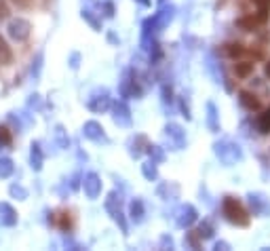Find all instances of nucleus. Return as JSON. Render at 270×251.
Masks as SVG:
<instances>
[{"label": "nucleus", "mask_w": 270, "mask_h": 251, "mask_svg": "<svg viewBox=\"0 0 270 251\" xmlns=\"http://www.w3.org/2000/svg\"><path fill=\"white\" fill-rule=\"evenodd\" d=\"M213 152L215 156L220 158V163H224L226 167L237 165L239 160H243V148L239 146L237 141L232 139H220L213 143Z\"/></svg>", "instance_id": "obj_1"}, {"label": "nucleus", "mask_w": 270, "mask_h": 251, "mask_svg": "<svg viewBox=\"0 0 270 251\" xmlns=\"http://www.w3.org/2000/svg\"><path fill=\"white\" fill-rule=\"evenodd\" d=\"M222 209H224V215H226V220H228L230 224L249 226V215H247V211L243 209V205L235 199V196H226Z\"/></svg>", "instance_id": "obj_2"}, {"label": "nucleus", "mask_w": 270, "mask_h": 251, "mask_svg": "<svg viewBox=\"0 0 270 251\" xmlns=\"http://www.w3.org/2000/svg\"><path fill=\"white\" fill-rule=\"evenodd\" d=\"M87 106H89V110L91 112H106L108 108H112V99H110V91H108L106 87H97L95 91L89 95L87 99Z\"/></svg>", "instance_id": "obj_3"}, {"label": "nucleus", "mask_w": 270, "mask_h": 251, "mask_svg": "<svg viewBox=\"0 0 270 251\" xmlns=\"http://www.w3.org/2000/svg\"><path fill=\"white\" fill-rule=\"evenodd\" d=\"M106 211L110 213L112 220L120 226L122 235H127V232H129V226H127V220H124V215H122V211H120V199H118L116 192H110V194H108V199H106Z\"/></svg>", "instance_id": "obj_4"}, {"label": "nucleus", "mask_w": 270, "mask_h": 251, "mask_svg": "<svg viewBox=\"0 0 270 251\" xmlns=\"http://www.w3.org/2000/svg\"><path fill=\"white\" fill-rule=\"evenodd\" d=\"M7 30H9V36H11L13 40H17V43L28 40V38H30V34H32V26H30V22H28V19H22V17H17V19H11Z\"/></svg>", "instance_id": "obj_5"}, {"label": "nucleus", "mask_w": 270, "mask_h": 251, "mask_svg": "<svg viewBox=\"0 0 270 251\" xmlns=\"http://www.w3.org/2000/svg\"><path fill=\"white\" fill-rule=\"evenodd\" d=\"M165 137L169 139V143L173 146V150H182L186 146V131L182 124L177 122H169L165 127Z\"/></svg>", "instance_id": "obj_6"}, {"label": "nucleus", "mask_w": 270, "mask_h": 251, "mask_svg": "<svg viewBox=\"0 0 270 251\" xmlns=\"http://www.w3.org/2000/svg\"><path fill=\"white\" fill-rule=\"evenodd\" d=\"M112 120L118 124V127H124V129H129L131 127V110H129V106L124 103V101H114L112 103Z\"/></svg>", "instance_id": "obj_7"}, {"label": "nucleus", "mask_w": 270, "mask_h": 251, "mask_svg": "<svg viewBox=\"0 0 270 251\" xmlns=\"http://www.w3.org/2000/svg\"><path fill=\"white\" fill-rule=\"evenodd\" d=\"M196 220H199V211H196L192 205H182L177 209V218H175V224H177V228H184V230H188L192 224H196Z\"/></svg>", "instance_id": "obj_8"}, {"label": "nucleus", "mask_w": 270, "mask_h": 251, "mask_svg": "<svg viewBox=\"0 0 270 251\" xmlns=\"http://www.w3.org/2000/svg\"><path fill=\"white\" fill-rule=\"evenodd\" d=\"M247 199H249L251 211H254L256 215H262V218L270 215V203H268V199H266L264 194H260V192H249Z\"/></svg>", "instance_id": "obj_9"}, {"label": "nucleus", "mask_w": 270, "mask_h": 251, "mask_svg": "<svg viewBox=\"0 0 270 251\" xmlns=\"http://www.w3.org/2000/svg\"><path fill=\"white\" fill-rule=\"evenodd\" d=\"M82 188H85V194L89 199H97L101 194V177L97 173H87L85 179H82Z\"/></svg>", "instance_id": "obj_10"}, {"label": "nucleus", "mask_w": 270, "mask_h": 251, "mask_svg": "<svg viewBox=\"0 0 270 251\" xmlns=\"http://www.w3.org/2000/svg\"><path fill=\"white\" fill-rule=\"evenodd\" d=\"M82 135L91 141H106V133H103V127L97 122V120H87L82 124Z\"/></svg>", "instance_id": "obj_11"}, {"label": "nucleus", "mask_w": 270, "mask_h": 251, "mask_svg": "<svg viewBox=\"0 0 270 251\" xmlns=\"http://www.w3.org/2000/svg\"><path fill=\"white\" fill-rule=\"evenodd\" d=\"M0 224L7 228H13L17 224V211L9 203H0Z\"/></svg>", "instance_id": "obj_12"}, {"label": "nucleus", "mask_w": 270, "mask_h": 251, "mask_svg": "<svg viewBox=\"0 0 270 251\" xmlns=\"http://www.w3.org/2000/svg\"><path fill=\"white\" fill-rule=\"evenodd\" d=\"M30 165L34 171H40L43 165H45V154H43V148L38 141L32 143V150H30Z\"/></svg>", "instance_id": "obj_13"}, {"label": "nucleus", "mask_w": 270, "mask_h": 251, "mask_svg": "<svg viewBox=\"0 0 270 251\" xmlns=\"http://www.w3.org/2000/svg\"><path fill=\"white\" fill-rule=\"evenodd\" d=\"M207 127H209L211 133L220 131V114H218V108H215L213 101L207 103Z\"/></svg>", "instance_id": "obj_14"}, {"label": "nucleus", "mask_w": 270, "mask_h": 251, "mask_svg": "<svg viewBox=\"0 0 270 251\" xmlns=\"http://www.w3.org/2000/svg\"><path fill=\"white\" fill-rule=\"evenodd\" d=\"M129 152H131V156L133 158H139L143 152H146V148H148V139H146V135H135L131 141H129Z\"/></svg>", "instance_id": "obj_15"}, {"label": "nucleus", "mask_w": 270, "mask_h": 251, "mask_svg": "<svg viewBox=\"0 0 270 251\" xmlns=\"http://www.w3.org/2000/svg\"><path fill=\"white\" fill-rule=\"evenodd\" d=\"M173 11H175L173 7H165V9H160V11L152 17V19H154V28H158V30H160V28H165V26L173 19Z\"/></svg>", "instance_id": "obj_16"}, {"label": "nucleus", "mask_w": 270, "mask_h": 251, "mask_svg": "<svg viewBox=\"0 0 270 251\" xmlns=\"http://www.w3.org/2000/svg\"><path fill=\"white\" fill-rule=\"evenodd\" d=\"M239 101H241V106H245L247 110H251V112L260 110V108H262V101L254 93H249V91H241L239 93Z\"/></svg>", "instance_id": "obj_17"}, {"label": "nucleus", "mask_w": 270, "mask_h": 251, "mask_svg": "<svg viewBox=\"0 0 270 251\" xmlns=\"http://www.w3.org/2000/svg\"><path fill=\"white\" fill-rule=\"evenodd\" d=\"M143 215H146V209H143V203L139 199H133L129 203V218L135 222V224H141L143 222Z\"/></svg>", "instance_id": "obj_18"}, {"label": "nucleus", "mask_w": 270, "mask_h": 251, "mask_svg": "<svg viewBox=\"0 0 270 251\" xmlns=\"http://www.w3.org/2000/svg\"><path fill=\"white\" fill-rule=\"evenodd\" d=\"M141 173H143V177L148 179V182H154V179H158V169H156V163L150 158V160H146V163H141Z\"/></svg>", "instance_id": "obj_19"}, {"label": "nucleus", "mask_w": 270, "mask_h": 251, "mask_svg": "<svg viewBox=\"0 0 270 251\" xmlns=\"http://www.w3.org/2000/svg\"><path fill=\"white\" fill-rule=\"evenodd\" d=\"M146 152H148V156L154 160L156 165H160V163H165V150L160 148V146H152V143H148V148H146Z\"/></svg>", "instance_id": "obj_20"}, {"label": "nucleus", "mask_w": 270, "mask_h": 251, "mask_svg": "<svg viewBox=\"0 0 270 251\" xmlns=\"http://www.w3.org/2000/svg\"><path fill=\"white\" fill-rule=\"evenodd\" d=\"M11 59H13V51L7 45V40L3 38V36H0V64L7 66V64H11Z\"/></svg>", "instance_id": "obj_21"}, {"label": "nucleus", "mask_w": 270, "mask_h": 251, "mask_svg": "<svg viewBox=\"0 0 270 251\" xmlns=\"http://www.w3.org/2000/svg\"><path fill=\"white\" fill-rule=\"evenodd\" d=\"M13 171H15L13 160H11V158H7V156L0 158V179L11 177V175H13Z\"/></svg>", "instance_id": "obj_22"}, {"label": "nucleus", "mask_w": 270, "mask_h": 251, "mask_svg": "<svg viewBox=\"0 0 270 251\" xmlns=\"http://www.w3.org/2000/svg\"><path fill=\"white\" fill-rule=\"evenodd\" d=\"M258 17H254V15H247V17H241V19L237 22V26L241 28V30H245V32H251V30H256L258 28Z\"/></svg>", "instance_id": "obj_23"}, {"label": "nucleus", "mask_w": 270, "mask_h": 251, "mask_svg": "<svg viewBox=\"0 0 270 251\" xmlns=\"http://www.w3.org/2000/svg\"><path fill=\"white\" fill-rule=\"evenodd\" d=\"M245 53H247V49H245L243 45H239V43H230V45H226V55L232 57V59L243 57Z\"/></svg>", "instance_id": "obj_24"}, {"label": "nucleus", "mask_w": 270, "mask_h": 251, "mask_svg": "<svg viewBox=\"0 0 270 251\" xmlns=\"http://www.w3.org/2000/svg\"><path fill=\"white\" fill-rule=\"evenodd\" d=\"M235 72H237V76H239V78H249L251 74H254V64L241 61V64L235 66Z\"/></svg>", "instance_id": "obj_25"}, {"label": "nucleus", "mask_w": 270, "mask_h": 251, "mask_svg": "<svg viewBox=\"0 0 270 251\" xmlns=\"http://www.w3.org/2000/svg\"><path fill=\"white\" fill-rule=\"evenodd\" d=\"M9 194L13 196V199H17V201H26L28 199V190L24 186H19V184H13L9 188Z\"/></svg>", "instance_id": "obj_26"}, {"label": "nucleus", "mask_w": 270, "mask_h": 251, "mask_svg": "<svg viewBox=\"0 0 270 251\" xmlns=\"http://www.w3.org/2000/svg\"><path fill=\"white\" fill-rule=\"evenodd\" d=\"M258 129H260V133H270V110H266L264 114H260V118H258Z\"/></svg>", "instance_id": "obj_27"}, {"label": "nucleus", "mask_w": 270, "mask_h": 251, "mask_svg": "<svg viewBox=\"0 0 270 251\" xmlns=\"http://www.w3.org/2000/svg\"><path fill=\"white\" fill-rule=\"evenodd\" d=\"M55 137H57L59 148H68L70 146V137H68V133H66V129L61 127V124H57V127H55Z\"/></svg>", "instance_id": "obj_28"}, {"label": "nucleus", "mask_w": 270, "mask_h": 251, "mask_svg": "<svg viewBox=\"0 0 270 251\" xmlns=\"http://www.w3.org/2000/svg\"><path fill=\"white\" fill-rule=\"evenodd\" d=\"M184 245H188L190 249H199V247H201V237H199V232H186Z\"/></svg>", "instance_id": "obj_29"}, {"label": "nucleus", "mask_w": 270, "mask_h": 251, "mask_svg": "<svg viewBox=\"0 0 270 251\" xmlns=\"http://www.w3.org/2000/svg\"><path fill=\"white\" fill-rule=\"evenodd\" d=\"M82 19H85L89 26H91L93 30H101V24H99V19H97V17H95L91 11H89V9H85V11H82Z\"/></svg>", "instance_id": "obj_30"}, {"label": "nucleus", "mask_w": 270, "mask_h": 251, "mask_svg": "<svg viewBox=\"0 0 270 251\" xmlns=\"http://www.w3.org/2000/svg\"><path fill=\"white\" fill-rule=\"evenodd\" d=\"M199 237H201V241H207V239H211L213 237V226H211V222H203L201 226H199Z\"/></svg>", "instance_id": "obj_31"}, {"label": "nucleus", "mask_w": 270, "mask_h": 251, "mask_svg": "<svg viewBox=\"0 0 270 251\" xmlns=\"http://www.w3.org/2000/svg\"><path fill=\"white\" fill-rule=\"evenodd\" d=\"M11 141H13V135L7 127H0V146H11Z\"/></svg>", "instance_id": "obj_32"}, {"label": "nucleus", "mask_w": 270, "mask_h": 251, "mask_svg": "<svg viewBox=\"0 0 270 251\" xmlns=\"http://www.w3.org/2000/svg\"><path fill=\"white\" fill-rule=\"evenodd\" d=\"M179 110H182V114L186 116V120H190V118H192V114H190V106L186 103V99H184V97H179Z\"/></svg>", "instance_id": "obj_33"}, {"label": "nucleus", "mask_w": 270, "mask_h": 251, "mask_svg": "<svg viewBox=\"0 0 270 251\" xmlns=\"http://www.w3.org/2000/svg\"><path fill=\"white\" fill-rule=\"evenodd\" d=\"M160 249H173V239L169 235L160 237Z\"/></svg>", "instance_id": "obj_34"}, {"label": "nucleus", "mask_w": 270, "mask_h": 251, "mask_svg": "<svg viewBox=\"0 0 270 251\" xmlns=\"http://www.w3.org/2000/svg\"><path fill=\"white\" fill-rule=\"evenodd\" d=\"M163 101H165V103H171V101H173V89L167 87V85L163 87Z\"/></svg>", "instance_id": "obj_35"}, {"label": "nucleus", "mask_w": 270, "mask_h": 251, "mask_svg": "<svg viewBox=\"0 0 270 251\" xmlns=\"http://www.w3.org/2000/svg\"><path fill=\"white\" fill-rule=\"evenodd\" d=\"M103 15L108 17V19H112V17H114V5L110 3V0H108V3H103Z\"/></svg>", "instance_id": "obj_36"}, {"label": "nucleus", "mask_w": 270, "mask_h": 251, "mask_svg": "<svg viewBox=\"0 0 270 251\" xmlns=\"http://www.w3.org/2000/svg\"><path fill=\"white\" fill-rule=\"evenodd\" d=\"M7 17H9V7H7L5 0H0V22L7 19Z\"/></svg>", "instance_id": "obj_37"}, {"label": "nucleus", "mask_w": 270, "mask_h": 251, "mask_svg": "<svg viewBox=\"0 0 270 251\" xmlns=\"http://www.w3.org/2000/svg\"><path fill=\"white\" fill-rule=\"evenodd\" d=\"M78 61H80V55H78V53H72V57H70V68H72V70H78V66H80Z\"/></svg>", "instance_id": "obj_38"}, {"label": "nucleus", "mask_w": 270, "mask_h": 251, "mask_svg": "<svg viewBox=\"0 0 270 251\" xmlns=\"http://www.w3.org/2000/svg\"><path fill=\"white\" fill-rule=\"evenodd\" d=\"M258 22H260V24H266V22H268V9H266V7H262V9L258 11Z\"/></svg>", "instance_id": "obj_39"}, {"label": "nucleus", "mask_w": 270, "mask_h": 251, "mask_svg": "<svg viewBox=\"0 0 270 251\" xmlns=\"http://www.w3.org/2000/svg\"><path fill=\"white\" fill-rule=\"evenodd\" d=\"M213 249H215V251H228V249H230V245H228L226 241H218V243L213 245Z\"/></svg>", "instance_id": "obj_40"}, {"label": "nucleus", "mask_w": 270, "mask_h": 251, "mask_svg": "<svg viewBox=\"0 0 270 251\" xmlns=\"http://www.w3.org/2000/svg\"><path fill=\"white\" fill-rule=\"evenodd\" d=\"M59 226H61L64 230L70 228V218H68V213H61V222H59Z\"/></svg>", "instance_id": "obj_41"}, {"label": "nucleus", "mask_w": 270, "mask_h": 251, "mask_svg": "<svg viewBox=\"0 0 270 251\" xmlns=\"http://www.w3.org/2000/svg\"><path fill=\"white\" fill-rule=\"evenodd\" d=\"M251 3H256L260 9H262V7H266V9L270 7V0H251Z\"/></svg>", "instance_id": "obj_42"}, {"label": "nucleus", "mask_w": 270, "mask_h": 251, "mask_svg": "<svg viewBox=\"0 0 270 251\" xmlns=\"http://www.w3.org/2000/svg\"><path fill=\"white\" fill-rule=\"evenodd\" d=\"M108 40H110V43H114V45H118V38H116V36L110 32V34H108Z\"/></svg>", "instance_id": "obj_43"}, {"label": "nucleus", "mask_w": 270, "mask_h": 251, "mask_svg": "<svg viewBox=\"0 0 270 251\" xmlns=\"http://www.w3.org/2000/svg\"><path fill=\"white\" fill-rule=\"evenodd\" d=\"M264 72H266V76L270 78V61H266V68H264Z\"/></svg>", "instance_id": "obj_44"}, {"label": "nucleus", "mask_w": 270, "mask_h": 251, "mask_svg": "<svg viewBox=\"0 0 270 251\" xmlns=\"http://www.w3.org/2000/svg\"><path fill=\"white\" fill-rule=\"evenodd\" d=\"M139 3H141V5H146V7H148V5H150V0H139Z\"/></svg>", "instance_id": "obj_45"}, {"label": "nucleus", "mask_w": 270, "mask_h": 251, "mask_svg": "<svg viewBox=\"0 0 270 251\" xmlns=\"http://www.w3.org/2000/svg\"><path fill=\"white\" fill-rule=\"evenodd\" d=\"M158 3H165V0H158Z\"/></svg>", "instance_id": "obj_46"}]
</instances>
